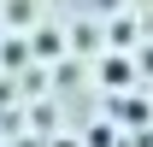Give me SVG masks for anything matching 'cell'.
<instances>
[{"label": "cell", "instance_id": "1", "mask_svg": "<svg viewBox=\"0 0 153 147\" xmlns=\"http://www.w3.org/2000/svg\"><path fill=\"white\" fill-rule=\"evenodd\" d=\"M100 76H106L112 88H124V82H130V65H124V59H106V65H100Z\"/></svg>", "mask_w": 153, "mask_h": 147}]
</instances>
